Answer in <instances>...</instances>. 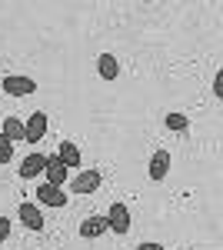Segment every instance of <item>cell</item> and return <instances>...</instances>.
<instances>
[{"mask_svg": "<svg viewBox=\"0 0 223 250\" xmlns=\"http://www.w3.org/2000/svg\"><path fill=\"white\" fill-rule=\"evenodd\" d=\"M167 127H170V130H177V134H183L186 127H190V120H186L183 114H167Z\"/></svg>", "mask_w": 223, "mask_h": 250, "instance_id": "obj_14", "label": "cell"}, {"mask_svg": "<svg viewBox=\"0 0 223 250\" xmlns=\"http://www.w3.org/2000/svg\"><path fill=\"white\" fill-rule=\"evenodd\" d=\"M43 160H47V157L43 154H27L23 157V164H20V177H23V180H30V177H37V173H43Z\"/></svg>", "mask_w": 223, "mask_h": 250, "instance_id": "obj_12", "label": "cell"}, {"mask_svg": "<svg viewBox=\"0 0 223 250\" xmlns=\"http://www.w3.org/2000/svg\"><path fill=\"white\" fill-rule=\"evenodd\" d=\"M70 187H74V193H97L103 187V173L100 170H77Z\"/></svg>", "mask_w": 223, "mask_h": 250, "instance_id": "obj_1", "label": "cell"}, {"mask_svg": "<svg viewBox=\"0 0 223 250\" xmlns=\"http://www.w3.org/2000/svg\"><path fill=\"white\" fill-rule=\"evenodd\" d=\"M43 134H47V114L37 110V114H30L23 120V140H27V144H40Z\"/></svg>", "mask_w": 223, "mask_h": 250, "instance_id": "obj_5", "label": "cell"}, {"mask_svg": "<svg viewBox=\"0 0 223 250\" xmlns=\"http://www.w3.org/2000/svg\"><path fill=\"white\" fill-rule=\"evenodd\" d=\"M43 177H47L50 187H63V184L70 180V170L60 164V157H57V154H50L47 160H43Z\"/></svg>", "mask_w": 223, "mask_h": 250, "instance_id": "obj_4", "label": "cell"}, {"mask_svg": "<svg viewBox=\"0 0 223 250\" xmlns=\"http://www.w3.org/2000/svg\"><path fill=\"white\" fill-rule=\"evenodd\" d=\"M97 74L103 80H117L120 77V63H117V57L113 54H100L97 57Z\"/></svg>", "mask_w": 223, "mask_h": 250, "instance_id": "obj_11", "label": "cell"}, {"mask_svg": "<svg viewBox=\"0 0 223 250\" xmlns=\"http://www.w3.org/2000/svg\"><path fill=\"white\" fill-rule=\"evenodd\" d=\"M137 250H163V247H160V244H153V240H147V244H140Z\"/></svg>", "mask_w": 223, "mask_h": 250, "instance_id": "obj_18", "label": "cell"}, {"mask_svg": "<svg viewBox=\"0 0 223 250\" xmlns=\"http://www.w3.org/2000/svg\"><path fill=\"white\" fill-rule=\"evenodd\" d=\"M37 197H40L43 207H67V200H70L60 187H50V184H43V187L37 190Z\"/></svg>", "mask_w": 223, "mask_h": 250, "instance_id": "obj_9", "label": "cell"}, {"mask_svg": "<svg viewBox=\"0 0 223 250\" xmlns=\"http://www.w3.org/2000/svg\"><path fill=\"white\" fill-rule=\"evenodd\" d=\"M10 160H14V144L0 134V164H10Z\"/></svg>", "mask_w": 223, "mask_h": 250, "instance_id": "obj_15", "label": "cell"}, {"mask_svg": "<svg viewBox=\"0 0 223 250\" xmlns=\"http://www.w3.org/2000/svg\"><path fill=\"white\" fill-rule=\"evenodd\" d=\"M107 227H110L113 233H130V210H127V204H110V213H107Z\"/></svg>", "mask_w": 223, "mask_h": 250, "instance_id": "obj_3", "label": "cell"}, {"mask_svg": "<svg viewBox=\"0 0 223 250\" xmlns=\"http://www.w3.org/2000/svg\"><path fill=\"white\" fill-rule=\"evenodd\" d=\"M7 237H10V220H7V217H0V244H3Z\"/></svg>", "mask_w": 223, "mask_h": 250, "instance_id": "obj_16", "label": "cell"}, {"mask_svg": "<svg viewBox=\"0 0 223 250\" xmlns=\"http://www.w3.org/2000/svg\"><path fill=\"white\" fill-rule=\"evenodd\" d=\"M57 157H60V164H63L67 170H80V164H83V157H80V147H77V144H70V140H63V144H60Z\"/></svg>", "mask_w": 223, "mask_h": 250, "instance_id": "obj_8", "label": "cell"}, {"mask_svg": "<svg viewBox=\"0 0 223 250\" xmlns=\"http://www.w3.org/2000/svg\"><path fill=\"white\" fill-rule=\"evenodd\" d=\"M107 230H110V227H107V217H103V213H90V217L80 224V237H83V240H97V237H103Z\"/></svg>", "mask_w": 223, "mask_h": 250, "instance_id": "obj_6", "label": "cell"}, {"mask_svg": "<svg viewBox=\"0 0 223 250\" xmlns=\"http://www.w3.org/2000/svg\"><path fill=\"white\" fill-rule=\"evenodd\" d=\"M0 134L7 137L10 144L23 140V120H20V117H3V130H0Z\"/></svg>", "mask_w": 223, "mask_h": 250, "instance_id": "obj_13", "label": "cell"}, {"mask_svg": "<svg viewBox=\"0 0 223 250\" xmlns=\"http://www.w3.org/2000/svg\"><path fill=\"white\" fill-rule=\"evenodd\" d=\"M20 224H23L27 230L40 233L43 230V210H40L37 204H20Z\"/></svg>", "mask_w": 223, "mask_h": 250, "instance_id": "obj_7", "label": "cell"}, {"mask_svg": "<svg viewBox=\"0 0 223 250\" xmlns=\"http://www.w3.org/2000/svg\"><path fill=\"white\" fill-rule=\"evenodd\" d=\"M147 173H150V180H163V177H167L170 173V154L167 150H157V154L150 157Z\"/></svg>", "mask_w": 223, "mask_h": 250, "instance_id": "obj_10", "label": "cell"}, {"mask_svg": "<svg viewBox=\"0 0 223 250\" xmlns=\"http://www.w3.org/2000/svg\"><path fill=\"white\" fill-rule=\"evenodd\" d=\"M0 87H3L10 97H30L34 90H37V80H34V77H23V74H10V77L0 80Z\"/></svg>", "mask_w": 223, "mask_h": 250, "instance_id": "obj_2", "label": "cell"}, {"mask_svg": "<svg viewBox=\"0 0 223 250\" xmlns=\"http://www.w3.org/2000/svg\"><path fill=\"white\" fill-rule=\"evenodd\" d=\"M213 94L223 97V77H220V74H217V80H213Z\"/></svg>", "mask_w": 223, "mask_h": 250, "instance_id": "obj_17", "label": "cell"}]
</instances>
